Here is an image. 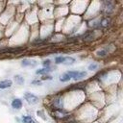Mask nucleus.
<instances>
[{
    "mask_svg": "<svg viewBox=\"0 0 123 123\" xmlns=\"http://www.w3.org/2000/svg\"><path fill=\"white\" fill-rule=\"evenodd\" d=\"M12 85V80H3L0 82V88H8V87H11Z\"/></svg>",
    "mask_w": 123,
    "mask_h": 123,
    "instance_id": "39448f33",
    "label": "nucleus"
},
{
    "mask_svg": "<svg viewBox=\"0 0 123 123\" xmlns=\"http://www.w3.org/2000/svg\"><path fill=\"white\" fill-rule=\"evenodd\" d=\"M23 96H24V99L27 101V103H28V104H30V105L37 104V103H38V101H39L38 97H37V95H35V94L31 93V92H25Z\"/></svg>",
    "mask_w": 123,
    "mask_h": 123,
    "instance_id": "f257e3e1",
    "label": "nucleus"
},
{
    "mask_svg": "<svg viewBox=\"0 0 123 123\" xmlns=\"http://www.w3.org/2000/svg\"><path fill=\"white\" fill-rule=\"evenodd\" d=\"M13 78H14V81H15L18 85H23V84H24V78H23L22 76H20V75H15Z\"/></svg>",
    "mask_w": 123,
    "mask_h": 123,
    "instance_id": "9b49d317",
    "label": "nucleus"
},
{
    "mask_svg": "<svg viewBox=\"0 0 123 123\" xmlns=\"http://www.w3.org/2000/svg\"><path fill=\"white\" fill-rule=\"evenodd\" d=\"M71 78L66 74V73H64L63 75H62L61 77H60V81L61 82H67V81H69Z\"/></svg>",
    "mask_w": 123,
    "mask_h": 123,
    "instance_id": "f8f14e48",
    "label": "nucleus"
},
{
    "mask_svg": "<svg viewBox=\"0 0 123 123\" xmlns=\"http://www.w3.org/2000/svg\"><path fill=\"white\" fill-rule=\"evenodd\" d=\"M63 60H64V57H62V56H58V57L55 58V63H57V64L62 63V62H63Z\"/></svg>",
    "mask_w": 123,
    "mask_h": 123,
    "instance_id": "ddd939ff",
    "label": "nucleus"
},
{
    "mask_svg": "<svg viewBox=\"0 0 123 123\" xmlns=\"http://www.w3.org/2000/svg\"><path fill=\"white\" fill-rule=\"evenodd\" d=\"M21 119H22V122L23 123H36L35 120L31 116H28V115H23L21 117Z\"/></svg>",
    "mask_w": 123,
    "mask_h": 123,
    "instance_id": "6e6552de",
    "label": "nucleus"
},
{
    "mask_svg": "<svg viewBox=\"0 0 123 123\" xmlns=\"http://www.w3.org/2000/svg\"><path fill=\"white\" fill-rule=\"evenodd\" d=\"M33 84H37L38 86H40V85H41V82H40V81H34Z\"/></svg>",
    "mask_w": 123,
    "mask_h": 123,
    "instance_id": "f3484780",
    "label": "nucleus"
},
{
    "mask_svg": "<svg viewBox=\"0 0 123 123\" xmlns=\"http://www.w3.org/2000/svg\"><path fill=\"white\" fill-rule=\"evenodd\" d=\"M85 76H86V71H79L78 74L76 75V77L73 78V80H75V81H79V80L83 79Z\"/></svg>",
    "mask_w": 123,
    "mask_h": 123,
    "instance_id": "9d476101",
    "label": "nucleus"
},
{
    "mask_svg": "<svg viewBox=\"0 0 123 123\" xmlns=\"http://www.w3.org/2000/svg\"><path fill=\"white\" fill-rule=\"evenodd\" d=\"M37 62H36V61H34V60L24 59V60H22V62H21V65L24 66V67H26V66L35 67V66H37Z\"/></svg>",
    "mask_w": 123,
    "mask_h": 123,
    "instance_id": "7ed1b4c3",
    "label": "nucleus"
},
{
    "mask_svg": "<svg viewBox=\"0 0 123 123\" xmlns=\"http://www.w3.org/2000/svg\"><path fill=\"white\" fill-rule=\"evenodd\" d=\"M12 107L14 109V110H19L21 107H22V101L19 99V98H15L12 101Z\"/></svg>",
    "mask_w": 123,
    "mask_h": 123,
    "instance_id": "20e7f679",
    "label": "nucleus"
},
{
    "mask_svg": "<svg viewBox=\"0 0 123 123\" xmlns=\"http://www.w3.org/2000/svg\"><path fill=\"white\" fill-rule=\"evenodd\" d=\"M50 63H51V61H50V60H45V61L42 62V64H43L45 67H49Z\"/></svg>",
    "mask_w": 123,
    "mask_h": 123,
    "instance_id": "2eb2a0df",
    "label": "nucleus"
},
{
    "mask_svg": "<svg viewBox=\"0 0 123 123\" xmlns=\"http://www.w3.org/2000/svg\"><path fill=\"white\" fill-rule=\"evenodd\" d=\"M103 10L106 14H110L113 11V5L111 2H104L103 3Z\"/></svg>",
    "mask_w": 123,
    "mask_h": 123,
    "instance_id": "f03ea898",
    "label": "nucleus"
},
{
    "mask_svg": "<svg viewBox=\"0 0 123 123\" xmlns=\"http://www.w3.org/2000/svg\"><path fill=\"white\" fill-rule=\"evenodd\" d=\"M42 80H52V77L51 76H46V77H43Z\"/></svg>",
    "mask_w": 123,
    "mask_h": 123,
    "instance_id": "dca6fc26",
    "label": "nucleus"
},
{
    "mask_svg": "<svg viewBox=\"0 0 123 123\" xmlns=\"http://www.w3.org/2000/svg\"><path fill=\"white\" fill-rule=\"evenodd\" d=\"M109 52H110V50H109L107 47H105V48H103V49H101V50H98V51L96 52V54H97V56H99V57H105Z\"/></svg>",
    "mask_w": 123,
    "mask_h": 123,
    "instance_id": "0eeeda50",
    "label": "nucleus"
},
{
    "mask_svg": "<svg viewBox=\"0 0 123 123\" xmlns=\"http://www.w3.org/2000/svg\"><path fill=\"white\" fill-rule=\"evenodd\" d=\"M76 62V60L72 57H64V60H63V64L65 65H71V64H74Z\"/></svg>",
    "mask_w": 123,
    "mask_h": 123,
    "instance_id": "423d86ee",
    "label": "nucleus"
},
{
    "mask_svg": "<svg viewBox=\"0 0 123 123\" xmlns=\"http://www.w3.org/2000/svg\"><path fill=\"white\" fill-rule=\"evenodd\" d=\"M51 71H52V69H51L50 67H44V68H42V69L37 70L36 73H37V74H47V73H49V72H51Z\"/></svg>",
    "mask_w": 123,
    "mask_h": 123,
    "instance_id": "1a4fd4ad",
    "label": "nucleus"
},
{
    "mask_svg": "<svg viewBox=\"0 0 123 123\" xmlns=\"http://www.w3.org/2000/svg\"><path fill=\"white\" fill-rule=\"evenodd\" d=\"M97 67H98L97 63H94V62H92V63H90L88 65V69L89 70H95V69H97Z\"/></svg>",
    "mask_w": 123,
    "mask_h": 123,
    "instance_id": "4468645a",
    "label": "nucleus"
}]
</instances>
